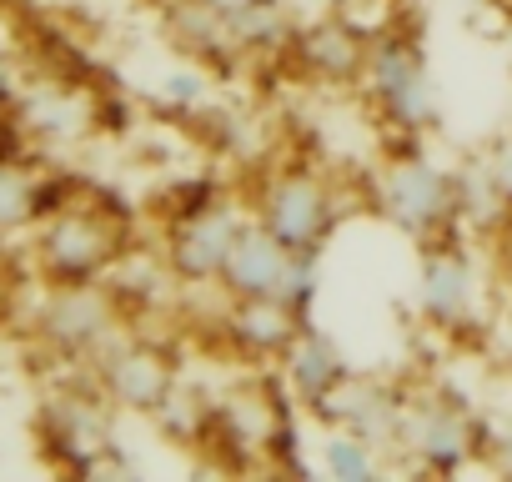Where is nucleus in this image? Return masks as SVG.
Wrapping results in <instances>:
<instances>
[{"label":"nucleus","mask_w":512,"mask_h":482,"mask_svg":"<svg viewBox=\"0 0 512 482\" xmlns=\"http://www.w3.org/2000/svg\"><path fill=\"white\" fill-rule=\"evenodd\" d=\"M487 6H497V11H512V0H487Z\"/></svg>","instance_id":"obj_26"},{"label":"nucleus","mask_w":512,"mask_h":482,"mask_svg":"<svg viewBox=\"0 0 512 482\" xmlns=\"http://www.w3.org/2000/svg\"><path fill=\"white\" fill-rule=\"evenodd\" d=\"M372 206L387 226L412 236L417 247L462 226V171L432 161L417 146L392 151L372 176Z\"/></svg>","instance_id":"obj_3"},{"label":"nucleus","mask_w":512,"mask_h":482,"mask_svg":"<svg viewBox=\"0 0 512 482\" xmlns=\"http://www.w3.org/2000/svg\"><path fill=\"white\" fill-rule=\"evenodd\" d=\"M46 181L16 161V156H0V241L16 236V231H31L41 216H46Z\"/></svg>","instance_id":"obj_18"},{"label":"nucleus","mask_w":512,"mask_h":482,"mask_svg":"<svg viewBox=\"0 0 512 482\" xmlns=\"http://www.w3.org/2000/svg\"><path fill=\"white\" fill-rule=\"evenodd\" d=\"M277 372H282V392H287L302 412L317 417V412L352 382V357L342 352V342H337L332 332H322L317 322H307V327L292 337V347L282 352Z\"/></svg>","instance_id":"obj_13"},{"label":"nucleus","mask_w":512,"mask_h":482,"mask_svg":"<svg viewBox=\"0 0 512 482\" xmlns=\"http://www.w3.org/2000/svg\"><path fill=\"white\" fill-rule=\"evenodd\" d=\"M367 46H372V36L362 26H352L342 11H332V16L297 26V36L287 46V66L317 91H357Z\"/></svg>","instance_id":"obj_11"},{"label":"nucleus","mask_w":512,"mask_h":482,"mask_svg":"<svg viewBox=\"0 0 512 482\" xmlns=\"http://www.w3.org/2000/svg\"><path fill=\"white\" fill-rule=\"evenodd\" d=\"M206 66H196V71H171L166 81H161V91H166V101H176V106H201L206 101V76H201Z\"/></svg>","instance_id":"obj_22"},{"label":"nucleus","mask_w":512,"mask_h":482,"mask_svg":"<svg viewBox=\"0 0 512 482\" xmlns=\"http://www.w3.org/2000/svg\"><path fill=\"white\" fill-rule=\"evenodd\" d=\"M402 412H407V392H397L392 382H377V377H357L317 412L322 427H352L362 432L367 442H377L382 452L397 457V437H402Z\"/></svg>","instance_id":"obj_14"},{"label":"nucleus","mask_w":512,"mask_h":482,"mask_svg":"<svg viewBox=\"0 0 512 482\" xmlns=\"http://www.w3.org/2000/svg\"><path fill=\"white\" fill-rule=\"evenodd\" d=\"M86 377L96 382V392L116 407V412H131V417H161L171 407V397L181 392V367L166 347L136 337V332H121L91 367Z\"/></svg>","instance_id":"obj_9"},{"label":"nucleus","mask_w":512,"mask_h":482,"mask_svg":"<svg viewBox=\"0 0 512 482\" xmlns=\"http://www.w3.org/2000/svg\"><path fill=\"white\" fill-rule=\"evenodd\" d=\"M31 332L51 357H61L71 367H91L126 332L121 292L111 287V277L106 282H51L36 307Z\"/></svg>","instance_id":"obj_5"},{"label":"nucleus","mask_w":512,"mask_h":482,"mask_svg":"<svg viewBox=\"0 0 512 482\" xmlns=\"http://www.w3.org/2000/svg\"><path fill=\"white\" fill-rule=\"evenodd\" d=\"M297 26L302 21L287 0H241L231 11V41H236L241 61H287Z\"/></svg>","instance_id":"obj_17"},{"label":"nucleus","mask_w":512,"mask_h":482,"mask_svg":"<svg viewBox=\"0 0 512 482\" xmlns=\"http://www.w3.org/2000/svg\"><path fill=\"white\" fill-rule=\"evenodd\" d=\"M317 457H322V472L337 477V482H372V477H382L387 452L377 442H367L362 432H352V427H327Z\"/></svg>","instance_id":"obj_20"},{"label":"nucleus","mask_w":512,"mask_h":482,"mask_svg":"<svg viewBox=\"0 0 512 482\" xmlns=\"http://www.w3.org/2000/svg\"><path fill=\"white\" fill-rule=\"evenodd\" d=\"M417 312L447 337H462L482 322V282L472 267V252L452 236L422 241V262H417Z\"/></svg>","instance_id":"obj_10"},{"label":"nucleus","mask_w":512,"mask_h":482,"mask_svg":"<svg viewBox=\"0 0 512 482\" xmlns=\"http://www.w3.org/2000/svg\"><path fill=\"white\" fill-rule=\"evenodd\" d=\"M21 126L36 141H76L91 131V106L71 91H36L21 101Z\"/></svg>","instance_id":"obj_19"},{"label":"nucleus","mask_w":512,"mask_h":482,"mask_svg":"<svg viewBox=\"0 0 512 482\" xmlns=\"http://www.w3.org/2000/svg\"><path fill=\"white\" fill-rule=\"evenodd\" d=\"M317 282H322L317 252H292L267 226L246 221L221 277H216V292L221 297H272V302H287L297 312H312Z\"/></svg>","instance_id":"obj_6"},{"label":"nucleus","mask_w":512,"mask_h":482,"mask_svg":"<svg viewBox=\"0 0 512 482\" xmlns=\"http://www.w3.org/2000/svg\"><path fill=\"white\" fill-rule=\"evenodd\" d=\"M206 6H221V11H236V6H241V0H206Z\"/></svg>","instance_id":"obj_25"},{"label":"nucleus","mask_w":512,"mask_h":482,"mask_svg":"<svg viewBox=\"0 0 512 482\" xmlns=\"http://www.w3.org/2000/svg\"><path fill=\"white\" fill-rule=\"evenodd\" d=\"M111 412L116 407L96 392V382L86 392H61L46 407V437L71 467H96L101 452L111 447Z\"/></svg>","instance_id":"obj_15"},{"label":"nucleus","mask_w":512,"mask_h":482,"mask_svg":"<svg viewBox=\"0 0 512 482\" xmlns=\"http://www.w3.org/2000/svg\"><path fill=\"white\" fill-rule=\"evenodd\" d=\"M41 282H106L126 262V221L106 201H56L31 236Z\"/></svg>","instance_id":"obj_2"},{"label":"nucleus","mask_w":512,"mask_h":482,"mask_svg":"<svg viewBox=\"0 0 512 482\" xmlns=\"http://www.w3.org/2000/svg\"><path fill=\"white\" fill-rule=\"evenodd\" d=\"M6 101H16V66H11V56H0V106Z\"/></svg>","instance_id":"obj_23"},{"label":"nucleus","mask_w":512,"mask_h":482,"mask_svg":"<svg viewBox=\"0 0 512 482\" xmlns=\"http://www.w3.org/2000/svg\"><path fill=\"white\" fill-rule=\"evenodd\" d=\"M502 56H507V71H512V11H502Z\"/></svg>","instance_id":"obj_24"},{"label":"nucleus","mask_w":512,"mask_h":482,"mask_svg":"<svg viewBox=\"0 0 512 482\" xmlns=\"http://www.w3.org/2000/svg\"><path fill=\"white\" fill-rule=\"evenodd\" d=\"M221 297V292H216ZM312 317L287 307V302H272V297H221V312H216V342L236 357V362H282V352L292 347V337L307 327Z\"/></svg>","instance_id":"obj_12"},{"label":"nucleus","mask_w":512,"mask_h":482,"mask_svg":"<svg viewBox=\"0 0 512 482\" xmlns=\"http://www.w3.org/2000/svg\"><path fill=\"white\" fill-rule=\"evenodd\" d=\"M246 211H251L256 226H267L282 247L322 257L332 231L342 226V186L312 161H282V166H267L256 176Z\"/></svg>","instance_id":"obj_4"},{"label":"nucleus","mask_w":512,"mask_h":482,"mask_svg":"<svg viewBox=\"0 0 512 482\" xmlns=\"http://www.w3.org/2000/svg\"><path fill=\"white\" fill-rule=\"evenodd\" d=\"M482 452H487V427L457 397H447V392H417V397H407L397 457L412 472L452 477V472L472 467Z\"/></svg>","instance_id":"obj_8"},{"label":"nucleus","mask_w":512,"mask_h":482,"mask_svg":"<svg viewBox=\"0 0 512 482\" xmlns=\"http://www.w3.org/2000/svg\"><path fill=\"white\" fill-rule=\"evenodd\" d=\"M251 221L241 196H201L166 221L161 267L176 287H216L241 226Z\"/></svg>","instance_id":"obj_7"},{"label":"nucleus","mask_w":512,"mask_h":482,"mask_svg":"<svg viewBox=\"0 0 512 482\" xmlns=\"http://www.w3.org/2000/svg\"><path fill=\"white\" fill-rule=\"evenodd\" d=\"M166 36L176 51H186L196 66H236L241 51L231 41V11L206 6V0H171L166 6Z\"/></svg>","instance_id":"obj_16"},{"label":"nucleus","mask_w":512,"mask_h":482,"mask_svg":"<svg viewBox=\"0 0 512 482\" xmlns=\"http://www.w3.org/2000/svg\"><path fill=\"white\" fill-rule=\"evenodd\" d=\"M357 91H362L367 111L382 126H392L397 136H407V141L427 136L437 126V116H442V96H437V76H432L427 46L407 26H387V31L372 36Z\"/></svg>","instance_id":"obj_1"},{"label":"nucleus","mask_w":512,"mask_h":482,"mask_svg":"<svg viewBox=\"0 0 512 482\" xmlns=\"http://www.w3.org/2000/svg\"><path fill=\"white\" fill-rule=\"evenodd\" d=\"M477 171L487 176V186L497 191V201H502V206H512V131H502V136L482 151Z\"/></svg>","instance_id":"obj_21"}]
</instances>
